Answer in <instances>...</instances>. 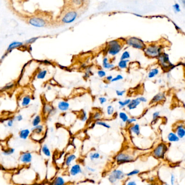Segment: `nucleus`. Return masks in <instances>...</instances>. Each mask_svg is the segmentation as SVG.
<instances>
[{"label": "nucleus", "mask_w": 185, "mask_h": 185, "mask_svg": "<svg viewBox=\"0 0 185 185\" xmlns=\"http://www.w3.org/2000/svg\"><path fill=\"white\" fill-rule=\"evenodd\" d=\"M102 117H103V113H102V111L100 110H95L91 115L92 120H93L94 122L102 120Z\"/></svg>", "instance_id": "nucleus-29"}, {"label": "nucleus", "mask_w": 185, "mask_h": 185, "mask_svg": "<svg viewBox=\"0 0 185 185\" xmlns=\"http://www.w3.org/2000/svg\"><path fill=\"white\" fill-rule=\"evenodd\" d=\"M167 139L170 142H177L180 140V138L178 137L176 133L170 132L167 136Z\"/></svg>", "instance_id": "nucleus-34"}, {"label": "nucleus", "mask_w": 185, "mask_h": 185, "mask_svg": "<svg viewBox=\"0 0 185 185\" xmlns=\"http://www.w3.org/2000/svg\"><path fill=\"white\" fill-rule=\"evenodd\" d=\"M32 98L29 95H24L21 98L20 106L22 108H26L30 105Z\"/></svg>", "instance_id": "nucleus-19"}, {"label": "nucleus", "mask_w": 185, "mask_h": 185, "mask_svg": "<svg viewBox=\"0 0 185 185\" xmlns=\"http://www.w3.org/2000/svg\"><path fill=\"white\" fill-rule=\"evenodd\" d=\"M15 149L14 148H7L4 149L2 151V154L4 156H10L15 153Z\"/></svg>", "instance_id": "nucleus-40"}, {"label": "nucleus", "mask_w": 185, "mask_h": 185, "mask_svg": "<svg viewBox=\"0 0 185 185\" xmlns=\"http://www.w3.org/2000/svg\"><path fill=\"white\" fill-rule=\"evenodd\" d=\"M115 160L118 165H123L132 162L134 160V158L129 153L122 151L117 153L115 157Z\"/></svg>", "instance_id": "nucleus-9"}, {"label": "nucleus", "mask_w": 185, "mask_h": 185, "mask_svg": "<svg viewBox=\"0 0 185 185\" xmlns=\"http://www.w3.org/2000/svg\"><path fill=\"white\" fill-rule=\"evenodd\" d=\"M124 79V77L122 75L120 74H117L115 77H113V79L111 81V83H114V82H118V81H120L123 80Z\"/></svg>", "instance_id": "nucleus-45"}, {"label": "nucleus", "mask_w": 185, "mask_h": 185, "mask_svg": "<svg viewBox=\"0 0 185 185\" xmlns=\"http://www.w3.org/2000/svg\"><path fill=\"white\" fill-rule=\"evenodd\" d=\"M15 83L14 82H11L6 84L4 87H2L1 89V91H7L13 89L15 86Z\"/></svg>", "instance_id": "nucleus-43"}, {"label": "nucleus", "mask_w": 185, "mask_h": 185, "mask_svg": "<svg viewBox=\"0 0 185 185\" xmlns=\"http://www.w3.org/2000/svg\"><path fill=\"white\" fill-rule=\"evenodd\" d=\"M173 7H174V10H175L177 12H179V11H180V7L177 4H175V5L173 6Z\"/></svg>", "instance_id": "nucleus-58"}, {"label": "nucleus", "mask_w": 185, "mask_h": 185, "mask_svg": "<svg viewBox=\"0 0 185 185\" xmlns=\"http://www.w3.org/2000/svg\"><path fill=\"white\" fill-rule=\"evenodd\" d=\"M94 122L96 126L103 127L106 129H110L111 128V126L108 122H107L106 121H104V120H98V121H95Z\"/></svg>", "instance_id": "nucleus-38"}, {"label": "nucleus", "mask_w": 185, "mask_h": 185, "mask_svg": "<svg viewBox=\"0 0 185 185\" xmlns=\"http://www.w3.org/2000/svg\"><path fill=\"white\" fill-rule=\"evenodd\" d=\"M43 63L45 64H48V65H49V64H51V62H50V61H49L47 60L44 61Z\"/></svg>", "instance_id": "nucleus-59"}, {"label": "nucleus", "mask_w": 185, "mask_h": 185, "mask_svg": "<svg viewBox=\"0 0 185 185\" xmlns=\"http://www.w3.org/2000/svg\"><path fill=\"white\" fill-rule=\"evenodd\" d=\"M66 182L64 178L61 176H57L53 180L52 185H66Z\"/></svg>", "instance_id": "nucleus-32"}, {"label": "nucleus", "mask_w": 185, "mask_h": 185, "mask_svg": "<svg viewBox=\"0 0 185 185\" xmlns=\"http://www.w3.org/2000/svg\"><path fill=\"white\" fill-rule=\"evenodd\" d=\"M163 47L162 45L156 42H151L147 44L144 49V54L149 59H158V57L163 53Z\"/></svg>", "instance_id": "nucleus-4"}, {"label": "nucleus", "mask_w": 185, "mask_h": 185, "mask_svg": "<svg viewBox=\"0 0 185 185\" xmlns=\"http://www.w3.org/2000/svg\"><path fill=\"white\" fill-rule=\"evenodd\" d=\"M107 101H108V99L107 98V97L104 96H100L98 98V102L101 105H103L106 104V103L107 102Z\"/></svg>", "instance_id": "nucleus-48"}, {"label": "nucleus", "mask_w": 185, "mask_h": 185, "mask_svg": "<svg viewBox=\"0 0 185 185\" xmlns=\"http://www.w3.org/2000/svg\"><path fill=\"white\" fill-rule=\"evenodd\" d=\"M175 180V178L174 175L173 174H171V176H170V184H171V185H174Z\"/></svg>", "instance_id": "nucleus-57"}, {"label": "nucleus", "mask_w": 185, "mask_h": 185, "mask_svg": "<svg viewBox=\"0 0 185 185\" xmlns=\"http://www.w3.org/2000/svg\"><path fill=\"white\" fill-rule=\"evenodd\" d=\"M78 119H79L80 121L83 123L86 122L88 120V116L87 112L85 110H81L79 114Z\"/></svg>", "instance_id": "nucleus-31"}, {"label": "nucleus", "mask_w": 185, "mask_h": 185, "mask_svg": "<svg viewBox=\"0 0 185 185\" xmlns=\"http://www.w3.org/2000/svg\"><path fill=\"white\" fill-rule=\"evenodd\" d=\"M159 73H160V71H159V68H152L151 69H150L148 73V78L149 79H153L156 76L158 75Z\"/></svg>", "instance_id": "nucleus-33"}, {"label": "nucleus", "mask_w": 185, "mask_h": 185, "mask_svg": "<svg viewBox=\"0 0 185 185\" xmlns=\"http://www.w3.org/2000/svg\"><path fill=\"white\" fill-rule=\"evenodd\" d=\"M92 75H93V71H92V67L91 66L87 67L84 69L83 78L84 79H87L89 78Z\"/></svg>", "instance_id": "nucleus-36"}, {"label": "nucleus", "mask_w": 185, "mask_h": 185, "mask_svg": "<svg viewBox=\"0 0 185 185\" xmlns=\"http://www.w3.org/2000/svg\"><path fill=\"white\" fill-rule=\"evenodd\" d=\"M140 172V170H139L134 169V170H133L132 171L129 172L128 173H126V177H133L134 175H136L139 174Z\"/></svg>", "instance_id": "nucleus-46"}, {"label": "nucleus", "mask_w": 185, "mask_h": 185, "mask_svg": "<svg viewBox=\"0 0 185 185\" xmlns=\"http://www.w3.org/2000/svg\"><path fill=\"white\" fill-rule=\"evenodd\" d=\"M125 45L134 49L144 50L146 46V43L142 39L135 36H129L125 38Z\"/></svg>", "instance_id": "nucleus-6"}, {"label": "nucleus", "mask_w": 185, "mask_h": 185, "mask_svg": "<svg viewBox=\"0 0 185 185\" xmlns=\"http://www.w3.org/2000/svg\"><path fill=\"white\" fill-rule=\"evenodd\" d=\"M69 172L72 177H76L79 174H82L83 170L80 165L76 163L71 167Z\"/></svg>", "instance_id": "nucleus-16"}, {"label": "nucleus", "mask_w": 185, "mask_h": 185, "mask_svg": "<svg viewBox=\"0 0 185 185\" xmlns=\"http://www.w3.org/2000/svg\"><path fill=\"white\" fill-rule=\"evenodd\" d=\"M33 159V154L30 151H22L19 156V161L21 165H29L32 162Z\"/></svg>", "instance_id": "nucleus-12"}, {"label": "nucleus", "mask_w": 185, "mask_h": 185, "mask_svg": "<svg viewBox=\"0 0 185 185\" xmlns=\"http://www.w3.org/2000/svg\"><path fill=\"white\" fill-rule=\"evenodd\" d=\"M110 174L117 181L122 180L125 179L126 177V174L123 170H119V169H115L111 172Z\"/></svg>", "instance_id": "nucleus-17"}, {"label": "nucleus", "mask_w": 185, "mask_h": 185, "mask_svg": "<svg viewBox=\"0 0 185 185\" xmlns=\"http://www.w3.org/2000/svg\"><path fill=\"white\" fill-rule=\"evenodd\" d=\"M166 98V95L162 92H160L158 93V94L155 95L153 98H151V104H155V103H158L159 102H162L165 100V98Z\"/></svg>", "instance_id": "nucleus-20"}, {"label": "nucleus", "mask_w": 185, "mask_h": 185, "mask_svg": "<svg viewBox=\"0 0 185 185\" xmlns=\"http://www.w3.org/2000/svg\"><path fill=\"white\" fill-rule=\"evenodd\" d=\"M30 138L34 141H39L43 139L45 135V127L43 124L33 127L31 129Z\"/></svg>", "instance_id": "nucleus-7"}, {"label": "nucleus", "mask_w": 185, "mask_h": 185, "mask_svg": "<svg viewBox=\"0 0 185 185\" xmlns=\"http://www.w3.org/2000/svg\"><path fill=\"white\" fill-rule=\"evenodd\" d=\"M126 93V91L125 90H119L117 89L115 91V94L118 97H122L125 95Z\"/></svg>", "instance_id": "nucleus-50"}, {"label": "nucleus", "mask_w": 185, "mask_h": 185, "mask_svg": "<svg viewBox=\"0 0 185 185\" xmlns=\"http://www.w3.org/2000/svg\"><path fill=\"white\" fill-rule=\"evenodd\" d=\"M115 112V108L114 106L112 105H110L107 107L106 108V114L108 117H113Z\"/></svg>", "instance_id": "nucleus-37"}, {"label": "nucleus", "mask_w": 185, "mask_h": 185, "mask_svg": "<svg viewBox=\"0 0 185 185\" xmlns=\"http://www.w3.org/2000/svg\"><path fill=\"white\" fill-rule=\"evenodd\" d=\"M138 98L139 99V100L140 101L141 103H146L147 102V99L146 98H145V96H141L139 97H138Z\"/></svg>", "instance_id": "nucleus-54"}, {"label": "nucleus", "mask_w": 185, "mask_h": 185, "mask_svg": "<svg viewBox=\"0 0 185 185\" xmlns=\"http://www.w3.org/2000/svg\"><path fill=\"white\" fill-rule=\"evenodd\" d=\"M48 71L45 69H42L39 70L35 75V77L37 80H43L45 79V77L48 75Z\"/></svg>", "instance_id": "nucleus-26"}, {"label": "nucleus", "mask_w": 185, "mask_h": 185, "mask_svg": "<svg viewBox=\"0 0 185 185\" xmlns=\"http://www.w3.org/2000/svg\"><path fill=\"white\" fill-rule=\"evenodd\" d=\"M24 45V43L22 42L17 41L11 42V43L8 46L7 49L6 50V53H7V54H9L14 49L21 48V47H23Z\"/></svg>", "instance_id": "nucleus-15"}, {"label": "nucleus", "mask_w": 185, "mask_h": 185, "mask_svg": "<svg viewBox=\"0 0 185 185\" xmlns=\"http://www.w3.org/2000/svg\"><path fill=\"white\" fill-rule=\"evenodd\" d=\"M100 157H101V155L98 151H93V152H91V153L89 154V158L92 161L98 160L100 158Z\"/></svg>", "instance_id": "nucleus-39"}, {"label": "nucleus", "mask_w": 185, "mask_h": 185, "mask_svg": "<svg viewBox=\"0 0 185 185\" xmlns=\"http://www.w3.org/2000/svg\"><path fill=\"white\" fill-rule=\"evenodd\" d=\"M31 130L29 129H21L19 133V136L20 139L22 140H26L28 139L31 135Z\"/></svg>", "instance_id": "nucleus-22"}, {"label": "nucleus", "mask_w": 185, "mask_h": 185, "mask_svg": "<svg viewBox=\"0 0 185 185\" xmlns=\"http://www.w3.org/2000/svg\"><path fill=\"white\" fill-rule=\"evenodd\" d=\"M125 45V38H118L107 42L105 45V50L107 55L111 57H116L121 53Z\"/></svg>", "instance_id": "nucleus-3"}, {"label": "nucleus", "mask_w": 185, "mask_h": 185, "mask_svg": "<svg viewBox=\"0 0 185 185\" xmlns=\"http://www.w3.org/2000/svg\"><path fill=\"white\" fill-rule=\"evenodd\" d=\"M137 121H138V119H137L136 117H129L128 120V121H127L126 125L129 127V126H131V125H133V124L136 123Z\"/></svg>", "instance_id": "nucleus-44"}, {"label": "nucleus", "mask_w": 185, "mask_h": 185, "mask_svg": "<svg viewBox=\"0 0 185 185\" xmlns=\"http://www.w3.org/2000/svg\"><path fill=\"white\" fill-rule=\"evenodd\" d=\"M57 109L52 104L45 102L42 107V115L43 117H50L57 113Z\"/></svg>", "instance_id": "nucleus-10"}, {"label": "nucleus", "mask_w": 185, "mask_h": 185, "mask_svg": "<svg viewBox=\"0 0 185 185\" xmlns=\"http://www.w3.org/2000/svg\"><path fill=\"white\" fill-rule=\"evenodd\" d=\"M130 61L129 60H121L118 62L117 64V67L118 69L120 71H125L127 70L129 67V64Z\"/></svg>", "instance_id": "nucleus-24"}, {"label": "nucleus", "mask_w": 185, "mask_h": 185, "mask_svg": "<svg viewBox=\"0 0 185 185\" xmlns=\"http://www.w3.org/2000/svg\"><path fill=\"white\" fill-rule=\"evenodd\" d=\"M129 133L133 135L139 136L141 134V128L140 126L138 123H135L133 125L129 126L128 127Z\"/></svg>", "instance_id": "nucleus-18"}, {"label": "nucleus", "mask_w": 185, "mask_h": 185, "mask_svg": "<svg viewBox=\"0 0 185 185\" xmlns=\"http://www.w3.org/2000/svg\"><path fill=\"white\" fill-rule=\"evenodd\" d=\"M102 67L106 71H112L117 68L116 66L113 62L110 61V58L108 57H105L102 59Z\"/></svg>", "instance_id": "nucleus-14"}, {"label": "nucleus", "mask_w": 185, "mask_h": 185, "mask_svg": "<svg viewBox=\"0 0 185 185\" xmlns=\"http://www.w3.org/2000/svg\"><path fill=\"white\" fill-rule=\"evenodd\" d=\"M38 39V38H36V37L30 38L28 39V40H27L26 41L24 42V45H30L36 41Z\"/></svg>", "instance_id": "nucleus-47"}, {"label": "nucleus", "mask_w": 185, "mask_h": 185, "mask_svg": "<svg viewBox=\"0 0 185 185\" xmlns=\"http://www.w3.org/2000/svg\"><path fill=\"white\" fill-rule=\"evenodd\" d=\"M82 14L79 10L63 3L59 9L58 14L55 16L54 28L64 26L73 22Z\"/></svg>", "instance_id": "nucleus-1"}, {"label": "nucleus", "mask_w": 185, "mask_h": 185, "mask_svg": "<svg viewBox=\"0 0 185 185\" xmlns=\"http://www.w3.org/2000/svg\"><path fill=\"white\" fill-rule=\"evenodd\" d=\"M113 78V76L112 75H108L106 76V77L105 78V81L106 82V83H111V81Z\"/></svg>", "instance_id": "nucleus-53"}, {"label": "nucleus", "mask_w": 185, "mask_h": 185, "mask_svg": "<svg viewBox=\"0 0 185 185\" xmlns=\"http://www.w3.org/2000/svg\"><path fill=\"white\" fill-rule=\"evenodd\" d=\"M168 149L167 146L165 144L160 143L158 145L153 151V155L156 158H162Z\"/></svg>", "instance_id": "nucleus-11"}, {"label": "nucleus", "mask_w": 185, "mask_h": 185, "mask_svg": "<svg viewBox=\"0 0 185 185\" xmlns=\"http://www.w3.org/2000/svg\"><path fill=\"white\" fill-rule=\"evenodd\" d=\"M168 185V184H164V185Z\"/></svg>", "instance_id": "nucleus-63"}, {"label": "nucleus", "mask_w": 185, "mask_h": 185, "mask_svg": "<svg viewBox=\"0 0 185 185\" xmlns=\"http://www.w3.org/2000/svg\"><path fill=\"white\" fill-rule=\"evenodd\" d=\"M14 118L13 119H9L7 121V123H6V125L9 128H11L13 126H14Z\"/></svg>", "instance_id": "nucleus-51"}, {"label": "nucleus", "mask_w": 185, "mask_h": 185, "mask_svg": "<svg viewBox=\"0 0 185 185\" xmlns=\"http://www.w3.org/2000/svg\"><path fill=\"white\" fill-rule=\"evenodd\" d=\"M105 88H108V83H106V84L105 85Z\"/></svg>", "instance_id": "nucleus-61"}, {"label": "nucleus", "mask_w": 185, "mask_h": 185, "mask_svg": "<svg viewBox=\"0 0 185 185\" xmlns=\"http://www.w3.org/2000/svg\"><path fill=\"white\" fill-rule=\"evenodd\" d=\"M176 134L180 139L185 137V127L182 125H179L176 127Z\"/></svg>", "instance_id": "nucleus-28"}, {"label": "nucleus", "mask_w": 185, "mask_h": 185, "mask_svg": "<svg viewBox=\"0 0 185 185\" xmlns=\"http://www.w3.org/2000/svg\"><path fill=\"white\" fill-rule=\"evenodd\" d=\"M160 117V112L159 111L154 112L152 114V122H156Z\"/></svg>", "instance_id": "nucleus-49"}, {"label": "nucleus", "mask_w": 185, "mask_h": 185, "mask_svg": "<svg viewBox=\"0 0 185 185\" xmlns=\"http://www.w3.org/2000/svg\"><path fill=\"white\" fill-rule=\"evenodd\" d=\"M14 119L15 121L20 122V121H22L23 117L22 115L19 114L18 115H16L15 117H14Z\"/></svg>", "instance_id": "nucleus-52"}, {"label": "nucleus", "mask_w": 185, "mask_h": 185, "mask_svg": "<svg viewBox=\"0 0 185 185\" xmlns=\"http://www.w3.org/2000/svg\"><path fill=\"white\" fill-rule=\"evenodd\" d=\"M117 115H118V117L119 118V119L121 120V122L124 123L125 124H126L127 121H128V120L129 118L128 114L124 110L119 112Z\"/></svg>", "instance_id": "nucleus-30"}, {"label": "nucleus", "mask_w": 185, "mask_h": 185, "mask_svg": "<svg viewBox=\"0 0 185 185\" xmlns=\"http://www.w3.org/2000/svg\"><path fill=\"white\" fill-rule=\"evenodd\" d=\"M131 57V53L128 50H124L120 57V60H129Z\"/></svg>", "instance_id": "nucleus-41"}, {"label": "nucleus", "mask_w": 185, "mask_h": 185, "mask_svg": "<svg viewBox=\"0 0 185 185\" xmlns=\"http://www.w3.org/2000/svg\"><path fill=\"white\" fill-rule=\"evenodd\" d=\"M77 158L76 155L73 153H69L67 155L64 159V164L66 167L71 166L73 162H74Z\"/></svg>", "instance_id": "nucleus-23"}, {"label": "nucleus", "mask_w": 185, "mask_h": 185, "mask_svg": "<svg viewBox=\"0 0 185 185\" xmlns=\"http://www.w3.org/2000/svg\"><path fill=\"white\" fill-rule=\"evenodd\" d=\"M85 168L88 172H91V173H94L96 171V170L94 168H93L91 167L88 166H87Z\"/></svg>", "instance_id": "nucleus-55"}, {"label": "nucleus", "mask_w": 185, "mask_h": 185, "mask_svg": "<svg viewBox=\"0 0 185 185\" xmlns=\"http://www.w3.org/2000/svg\"><path fill=\"white\" fill-rule=\"evenodd\" d=\"M55 16L53 11L38 10L28 20V24L36 28H54Z\"/></svg>", "instance_id": "nucleus-2"}, {"label": "nucleus", "mask_w": 185, "mask_h": 185, "mask_svg": "<svg viewBox=\"0 0 185 185\" xmlns=\"http://www.w3.org/2000/svg\"><path fill=\"white\" fill-rule=\"evenodd\" d=\"M43 116L40 114H37L35 115L32 119L31 125L33 127L37 126L38 125H41L43 122Z\"/></svg>", "instance_id": "nucleus-25"}, {"label": "nucleus", "mask_w": 185, "mask_h": 185, "mask_svg": "<svg viewBox=\"0 0 185 185\" xmlns=\"http://www.w3.org/2000/svg\"><path fill=\"white\" fill-rule=\"evenodd\" d=\"M126 185H138L136 182L134 180H130L128 182H127Z\"/></svg>", "instance_id": "nucleus-56"}, {"label": "nucleus", "mask_w": 185, "mask_h": 185, "mask_svg": "<svg viewBox=\"0 0 185 185\" xmlns=\"http://www.w3.org/2000/svg\"><path fill=\"white\" fill-rule=\"evenodd\" d=\"M140 104H141V102L139 100L138 98H133V99H131V101L129 103L128 105L127 106V108L130 111L134 110L137 109V108L140 106Z\"/></svg>", "instance_id": "nucleus-21"}, {"label": "nucleus", "mask_w": 185, "mask_h": 185, "mask_svg": "<svg viewBox=\"0 0 185 185\" xmlns=\"http://www.w3.org/2000/svg\"><path fill=\"white\" fill-rule=\"evenodd\" d=\"M155 185V184H147V185Z\"/></svg>", "instance_id": "nucleus-62"}, {"label": "nucleus", "mask_w": 185, "mask_h": 185, "mask_svg": "<svg viewBox=\"0 0 185 185\" xmlns=\"http://www.w3.org/2000/svg\"><path fill=\"white\" fill-rule=\"evenodd\" d=\"M63 3L80 11L82 14L88 9L91 0H62Z\"/></svg>", "instance_id": "nucleus-5"}, {"label": "nucleus", "mask_w": 185, "mask_h": 185, "mask_svg": "<svg viewBox=\"0 0 185 185\" xmlns=\"http://www.w3.org/2000/svg\"><path fill=\"white\" fill-rule=\"evenodd\" d=\"M41 151L42 154L47 158H50L52 156V152L49 146L47 144H43L41 146Z\"/></svg>", "instance_id": "nucleus-27"}, {"label": "nucleus", "mask_w": 185, "mask_h": 185, "mask_svg": "<svg viewBox=\"0 0 185 185\" xmlns=\"http://www.w3.org/2000/svg\"><path fill=\"white\" fill-rule=\"evenodd\" d=\"M157 59L159 65L163 70L168 71L173 68L174 65L170 62L169 55L166 53L163 52Z\"/></svg>", "instance_id": "nucleus-8"}, {"label": "nucleus", "mask_w": 185, "mask_h": 185, "mask_svg": "<svg viewBox=\"0 0 185 185\" xmlns=\"http://www.w3.org/2000/svg\"><path fill=\"white\" fill-rule=\"evenodd\" d=\"M56 108L62 113H66L70 110L71 104L66 100H60L56 103Z\"/></svg>", "instance_id": "nucleus-13"}, {"label": "nucleus", "mask_w": 185, "mask_h": 185, "mask_svg": "<svg viewBox=\"0 0 185 185\" xmlns=\"http://www.w3.org/2000/svg\"><path fill=\"white\" fill-rule=\"evenodd\" d=\"M97 75L100 79H105L107 75L106 70L103 69H99L97 71Z\"/></svg>", "instance_id": "nucleus-42"}, {"label": "nucleus", "mask_w": 185, "mask_h": 185, "mask_svg": "<svg viewBox=\"0 0 185 185\" xmlns=\"http://www.w3.org/2000/svg\"><path fill=\"white\" fill-rule=\"evenodd\" d=\"M182 4L185 7V0H180Z\"/></svg>", "instance_id": "nucleus-60"}, {"label": "nucleus", "mask_w": 185, "mask_h": 185, "mask_svg": "<svg viewBox=\"0 0 185 185\" xmlns=\"http://www.w3.org/2000/svg\"><path fill=\"white\" fill-rule=\"evenodd\" d=\"M131 101V99L130 98H126L124 100H119L117 101V103L119 105V109L122 110L125 107H127L129 103H130Z\"/></svg>", "instance_id": "nucleus-35"}]
</instances>
